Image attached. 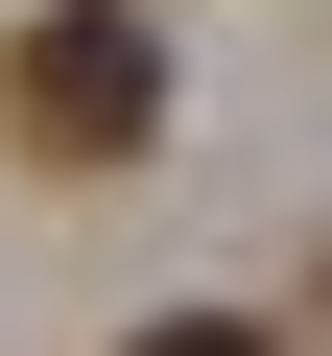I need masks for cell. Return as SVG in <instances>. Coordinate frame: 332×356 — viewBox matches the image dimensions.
I'll return each mask as SVG.
<instances>
[{
    "mask_svg": "<svg viewBox=\"0 0 332 356\" xmlns=\"http://www.w3.org/2000/svg\"><path fill=\"white\" fill-rule=\"evenodd\" d=\"M0 143H24V166H142L166 143V24H142V0H24Z\"/></svg>",
    "mask_w": 332,
    "mask_h": 356,
    "instance_id": "cell-1",
    "label": "cell"
},
{
    "mask_svg": "<svg viewBox=\"0 0 332 356\" xmlns=\"http://www.w3.org/2000/svg\"><path fill=\"white\" fill-rule=\"evenodd\" d=\"M119 356H285L261 309H166V332H119Z\"/></svg>",
    "mask_w": 332,
    "mask_h": 356,
    "instance_id": "cell-2",
    "label": "cell"
}]
</instances>
